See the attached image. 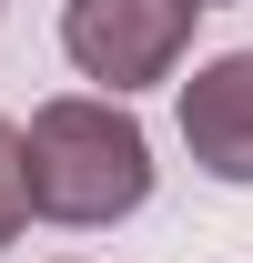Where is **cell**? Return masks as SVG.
<instances>
[{
  "label": "cell",
  "mask_w": 253,
  "mask_h": 263,
  "mask_svg": "<svg viewBox=\"0 0 253 263\" xmlns=\"http://www.w3.org/2000/svg\"><path fill=\"white\" fill-rule=\"evenodd\" d=\"M183 152L213 182H253V51H213L183 81Z\"/></svg>",
  "instance_id": "3957f363"
},
{
  "label": "cell",
  "mask_w": 253,
  "mask_h": 263,
  "mask_svg": "<svg viewBox=\"0 0 253 263\" xmlns=\"http://www.w3.org/2000/svg\"><path fill=\"white\" fill-rule=\"evenodd\" d=\"M192 10H213V0H192Z\"/></svg>",
  "instance_id": "5b68a950"
},
{
  "label": "cell",
  "mask_w": 253,
  "mask_h": 263,
  "mask_svg": "<svg viewBox=\"0 0 253 263\" xmlns=\"http://www.w3.org/2000/svg\"><path fill=\"white\" fill-rule=\"evenodd\" d=\"M142 202H152V142L112 91H61L31 111V132H21V213L92 233V223L142 213Z\"/></svg>",
  "instance_id": "6da1fadb"
},
{
  "label": "cell",
  "mask_w": 253,
  "mask_h": 263,
  "mask_svg": "<svg viewBox=\"0 0 253 263\" xmlns=\"http://www.w3.org/2000/svg\"><path fill=\"white\" fill-rule=\"evenodd\" d=\"M192 0H61V51L81 81H101V91H152V81H172L192 51Z\"/></svg>",
  "instance_id": "7a4b0ae2"
},
{
  "label": "cell",
  "mask_w": 253,
  "mask_h": 263,
  "mask_svg": "<svg viewBox=\"0 0 253 263\" xmlns=\"http://www.w3.org/2000/svg\"><path fill=\"white\" fill-rule=\"evenodd\" d=\"M21 223H31L21 213V132L0 122V243H21Z\"/></svg>",
  "instance_id": "277c9868"
}]
</instances>
